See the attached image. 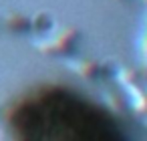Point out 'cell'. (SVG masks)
I'll return each instance as SVG.
<instances>
[{"instance_id": "1", "label": "cell", "mask_w": 147, "mask_h": 141, "mask_svg": "<svg viewBox=\"0 0 147 141\" xmlns=\"http://www.w3.org/2000/svg\"><path fill=\"white\" fill-rule=\"evenodd\" d=\"M79 40H81V30L75 26H69V28H63V30L51 34L49 38L40 40L36 45V51L47 57H69V55H73Z\"/></svg>"}, {"instance_id": "2", "label": "cell", "mask_w": 147, "mask_h": 141, "mask_svg": "<svg viewBox=\"0 0 147 141\" xmlns=\"http://www.w3.org/2000/svg\"><path fill=\"white\" fill-rule=\"evenodd\" d=\"M67 67H69L75 75H79V77H83V79H87V81L101 79V77H105V75L109 73V67H107V65H103V63H99V61H91V59L69 61Z\"/></svg>"}, {"instance_id": "3", "label": "cell", "mask_w": 147, "mask_h": 141, "mask_svg": "<svg viewBox=\"0 0 147 141\" xmlns=\"http://www.w3.org/2000/svg\"><path fill=\"white\" fill-rule=\"evenodd\" d=\"M0 28L8 30V32H24V30H28V18L14 14V12L0 14Z\"/></svg>"}, {"instance_id": "4", "label": "cell", "mask_w": 147, "mask_h": 141, "mask_svg": "<svg viewBox=\"0 0 147 141\" xmlns=\"http://www.w3.org/2000/svg\"><path fill=\"white\" fill-rule=\"evenodd\" d=\"M105 105L113 111V113H117V117H127L129 115V105L123 101V97H119L117 93H109V95H105Z\"/></svg>"}, {"instance_id": "5", "label": "cell", "mask_w": 147, "mask_h": 141, "mask_svg": "<svg viewBox=\"0 0 147 141\" xmlns=\"http://www.w3.org/2000/svg\"><path fill=\"white\" fill-rule=\"evenodd\" d=\"M51 18L42 12H38L36 16L28 18V30H36V32H42V30H49L51 28Z\"/></svg>"}, {"instance_id": "6", "label": "cell", "mask_w": 147, "mask_h": 141, "mask_svg": "<svg viewBox=\"0 0 147 141\" xmlns=\"http://www.w3.org/2000/svg\"><path fill=\"white\" fill-rule=\"evenodd\" d=\"M141 51H143V55L147 57V30H145V34H143V40H141Z\"/></svg>"}, {"instance_id": "7", "label": "cell", "mask_w": 147, "mask_h": 141, "mask_svg": "<svg viewBox=\"0 0 147 141\" xmlns=\"http://www.w3.org/2000/svg\"><path fill=\"white\" fill-rule=\"evenodd\" d=\"M143 2H145V4H147V0H143Z\"/></svg>"}]
</instances>
